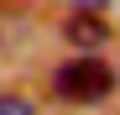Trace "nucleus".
<instances>
[{
  "label": "nucleus",
  "mask_w": 120,
  "mask_h": 115,
  "mask_svg": "<svg viewBox=\"0 0 120 115\" xmlns=\"http://www.w3.org/2000/svg\"><path fill=\"white\" fill-rule=\"evenodd\" d=\"M52 89L63 94V100L99 105V100L115 89V68L105 63V58H94V52H84V58H68V63L52 73Z\"/></svg>",
  "instance_id": "f257e3e1"
},
{
  "label": "nucleus",
  "mask_w": 120,
  "mask_h": 115,
  "mask_svg": "<svg viewBox=\"0 0 120 115\" xmlns=\"http://www.w3.org/2000/svg\"><path fill=\"white\" fill-rule=\"evenodd\" d=\"M68 42H73V47H105V42H110V26L99 21L94 11H78L73 21H68Z\"/></svg>",
  "instance_id": "f03ea898"
},
{
  "label": "nucleus",
  "mask_w": 120,
  "mask_h": 115,
  "mask_svg": "<svg viewBox=\"0 0 120 115\" xmlns=\"http://www.w3.org/2000/svg\"><path fill=\"white\" fill-rule=\"evenodd\" d=\"M0 115H37V110L21 100V94H0Z\"/></svg>",
  "instance_id": "7ed1b4c3"
}]
</instances>
